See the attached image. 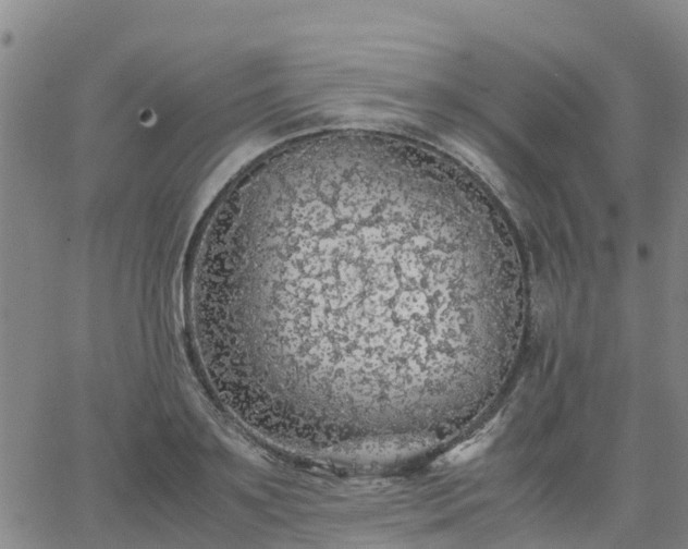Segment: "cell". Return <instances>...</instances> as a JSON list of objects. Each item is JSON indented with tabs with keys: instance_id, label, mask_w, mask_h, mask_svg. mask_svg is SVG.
<instances>
[{
	"instance_id": "obj_2",
	"label": "cell",
	"mask_w": 688,
	"mask_h": 549,
	"mask_svg": "<svg viewBox=\"0 0 688 549\" xmlns=\"http://www.w3.org/2000/svg\"><path fill=\"white\" fill-rule=\"evenodd\" d=\"M490 442L491 436L489 432L478 435L475 439L460 444L452 452H450V454L447 455V460L451 463H460L467 461L477 455L480 451H482Z\"/></svg>"
},
{
	"instance_id": "obj_1",
	"label": "cell",
	"mask_w": 688,
	"mask_h": 549,
	"mask_svg": "<svg viewBox=\"0 0 688 549\" xmlns=\"http://www.w3.org/2000/svg\"><path fill=\"white\" fill-rule=\"evenodd\" d=\"M437 187L406 171L339 166L267 190L243 236L239 278L274 344L347 326L353 370L383 362L390 327L464 282Z\"/></svg>"
}]
</instances>
